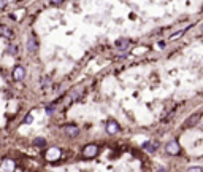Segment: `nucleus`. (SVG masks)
<instances>
[{"label": "nucleus", "mask_w": 203, "mask_h": 172, "mask_svg": "<svg viewBox=\"0 0 203 172\" xmlns=\"http://www.w3.org/2000/svg\"><path fill=\"white\" fill-rule=\"evenodd\" d=\"M165 152H167L168 155H173V156L180 155V153H181V147H180V142H178L176 139L170 140V142L165 145Z\"/></svg>", "instance_id": "1"}, {"label": "nucleus", "mask_w": 203, "mask_h": 172, "mask_svg": "<svg viewBox=\"0 0 203 172\" xmlns=\"http://www.w3.org/2000/svg\"><path fill=\"white\" fill-rule=\"evenodd\" d=\"M201 115H203V113H200V112L192 113V115L183 123V128H194V126H197L198 123H200V119H201Z\"/></svg>", "instance_id": "2"}, {"label": "nucleus", "mask_w": 203, "mask_h": 172, "mask_svg": "<svg viewBox=\"0 0 203 172\" xmlns=\"http://www.w3.org/2000/svg\"><path fill=\"white\" fill-rule=\"evenodd\" d=\"M97 152H98V147H97L95 143H89V145L84 147V150H83V156L87 158V159H91V158H95Z\"/></svg>", "instance_id": "3"}, {"label": "nucleus", "mask_w": 203, "mask_h": 172, "mask_svg": "<svg viewBox=\"0 0 203 172\" xmlns=\"http://www.w3.org/2000/svg\"><path fill=\"white\" fill-rule=\"evenodd\" d=\"M44 158H46V161H49V163H54V161H57V159L60 158V150H59V148H49V150L44 153Z\"/></svg>", "instance_id": "4"}, {"label": "nucleus", "mask_w": 203, "mask_h": 172, "mask_svg": "<svg viewBox=\"0 0 203 172\" xmlns=\"http://www.w3.org/2000/svg\"><path fill=\"white\" fill-rule=\"evenodd\" d=\"M24 77H25L24 67H22V65H16L14 70H13V80H14V81H22Z\"/></svg>", "instance_id": "5"}, {"label": "nucleus", "mask_w": 203, "mask_h": 172, "mask_svg": "<svg viewBox=\"0 0 203 172\" xmlns=\"http://www.w3.org/2000/svg\"><path fill=\"white\" fill-rule=\"evenodd\" d=\"M37 50H38L37 38H35V35H30V37L27 38V51H29V53H37Z\"/></svg>", "instance_id": "6"}, {"label": "nucleus", "mask_w": 203, "mask_h": 172, "mask_svg": "<svg viewBox=\"0 0 203 172\" xmlns=\"http://www.w3.org/2000/svg\"><path fill=\"white\" fill-rule=\"evenodd\" d=\"M65 134H67L68 137H78V134H80V129H78V126L68 125V126H65Z\"/></svg>", "instance_id": "7"}, {"label": "nucleus", "mask_w": 203, "mask_h": 172, "mask_svg": "<svg viewBox=\"0 0 203 172\" xmlns=\"http://www.w3.org/2000/svg\"><path fill=\"white\" fill-rule=\"evenodd\" d=\"M143 148H144L146 152L154 153V152L157 150V143H156V142H144V143H143Z\"/></svg>", "instance_id": "8"}, {"label": "nucleus", "mask_w": 203, "mask_h": 172, "mask_svg": "<svg viewBox=\"0 0 203 172\" xmlns=\"http://www.w3.org/2000/svg\"><path fill=\"white\" fill-rule=\"evenodd\" d=\"M107 131H108L110 134H116V132L119 131L117 123H114V121H110V123H108V126H107Z\"/></svg>", "instance_id": "9"}, {"label": "nucleus", "mask_w": 203, "mask_h": 172, "mask_svg": "<svg viewBox=\"0 0 203 172\" xmlns=\"http://www.w3.org/2000/svg\"><path fill=\"white\" fill-rule=\"evenodd\" d=\"M34 145H35V147H44V145H46V140H44V139H35V140H34Z\"/></svg>", "instance_id": "10"}, {"label": "nucleus", "mask_w": 203, "mask_h": 172, "mask_svg": "<svg viewBox=\"0 0 203 172\" xmlns=\"http://www.w3.org/2000/svg\"><path fill=\"white\" fill-rule=\"evenodd\" d=\"M116 45H117L119 48H125L127 45H129V42H127V40H117V42H116Z\"/></svg>", "instance_id": "11"}, {"label": "nucleus", "mask_w": 203, "mask_h": 172, "mask_svg": "<svg viewBox=\"0 0 203 172\" xmlns=\"http://www.w3.org/2000/svg\"><path fill=\"white\" fill-rule=\"evenodd\" d=\"M184 32H186V31H180V32H176L174 35H171V40H178V38H180V37H181Z\"/></svg>", "instance_id": "12"}, {"label": "nucleus", "mask_w": 203, "mask_h": 172, "mask_svg": "<svg viewBox=\"0 0 203 172\" xmlns=\"http://www.w3.org/2000/svg\"><path fill=\"white\" fill-rule=\"evenodd\" d=\"M44 112H46L48 115H53V112H54V105H48V107L44 108Z\"/></svg>", "instance_id": "13"}, {"label": "nucleus", "mask_w": 203, "mask_h": 172, "mask_svg": "<svg viewBox=\"0 0 203 172\" xmlns=\"http://www.w3.org/2000/svg\"><path fill=\"white\" fill-rule=\"evenodd\" d=\"M16 50H18V48H16L14 45H11V46L8 48V53H10V54H16V53H18Z\"/></svg>", "instance_id": "14"}, {"label": "nucleus", "mask_w": 203, "mask_h": 172, "mask_svg": "<svg viewBox=\"0 0 203 172\" xmlns=\"http://www.w3.org/2000/svg\"><path fill=\"white\" fill-rule=\"evenodd\" d=\"M3 34H5V35H8V38H11V37H13V32H11L10 29H3Z\"/></svg>", "instance_id": "15"}, {"label": "nucleus", "mask_w": 203, "mask_h": 172, "mask_svg": "<svg viewBox=\"0 0 203 172\" xmlns=\"http://www.w3.org/2000/svg\"><path fill=\"white\" fill-rule=\"evenodd\" d=\"M51 3H53V5H62L64 0H51Z\"/></svg>", "instance_id": "16"}, {"label": "nucleus", "mask_w": 203, "mask_h": 172, "mask_svg": "<svg viewBox=\"0 0 203 172\" xmlns=\"http://www.w3.org/2000/svg\"><path fill=\"white\" fill-rule=\"evenodd\" d=\"M34 118H32V115H27V116H25V123H30Z\"/></svg>", "instance_id": "17"}, {"label": "nucleus", "mask_w": 203, "mask_h": 172, "mask_svg": "<svg viewBox=\"0 0 203 172\" xmlns=\"http://www.w3.org/2000/svg\"><path fill=\"white\" fill-rule=\"evenodd\" d=\"M7 5V0H0V8H3Z\"/></svg>", "instance_id": "18"}, {"label": "nucleus", "mask_w": 203, "mask_h": 172, "mask_svg": "<svg viewBox=\"0 0 203 172\" xmlns=\"http://www.w3.org/2000/svg\"><path fill=\"white\" fill-rule=\"evenodd\" d=\"M189 170H190V172H195V170H201V167H190Z\"/></svg>", "instance_id": "19"}, {"label": "nucleus", "mask_w": 203, "mask_h": 172, "mask_svg": "<svg viewBox=\"0 0 203 172\" xmlns=\"http://www.w3.org/2000/svg\"><path fill=\"white\" fill-rule=\"evenodd\" d=\"M201 32H203V27H201Z\"/></svg>", "instance_id": "20"}]
</instances>
